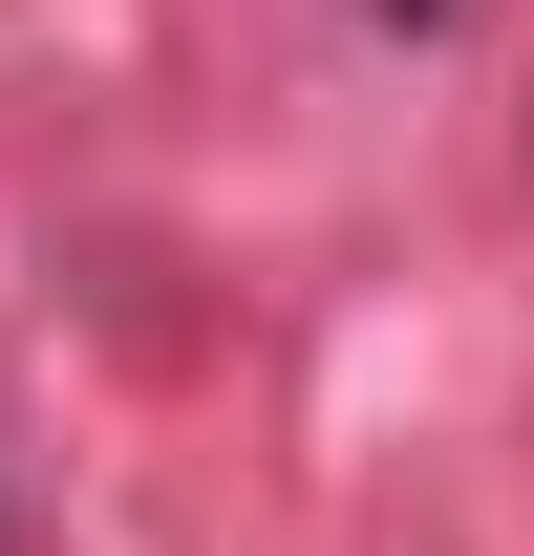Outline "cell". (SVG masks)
<instances>
[{
    "label": "cell",
    "instance_id": "obj_1",
    "mask_svg": "<svg viewBox=\"0 0 534 556\" xmlns=\"http://www.w3.org/2000/svg\"><path fill=\"white\" fill-rule=\"evenodd\" d=\"M385 22H428V0H385Z\"/></svg>",
    "mask_w": 534,
    "mask_h": 556
}]
</instances>
